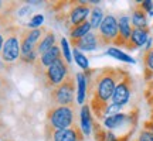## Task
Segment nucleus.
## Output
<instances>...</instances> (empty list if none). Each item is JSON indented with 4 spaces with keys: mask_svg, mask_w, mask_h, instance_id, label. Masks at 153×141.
<instances>
[{
    "mask_svg": "<svg viewBox=\"0 0 153 141\" xmlns=\"http://www.w3.org/2000/svg\"><path fill=\"white\" fill-rule=\"evenodd\" d=\"M118 81H119V68H109V66L92 70L91 76L87 78V96L89 109L98 120L104 121L105 112L112 100Z\"/></svg>",
    "mask_w": 153,
    "mask_h": 141,
    "instance_id": "f257e3e1",
    "label": "nucleus"
},
{
    "mask_svg": "<svg viewBox=\"0 0 153 141\" xmlns=\"http://www.w3.org/2000/svg\"><path fill=\"white\" fill-rule=\"evenodd\" d=\"M139 121V107L133 106L129 112H120L104 119V127L119 141H129Z\"/></svg>",
    "mask_w": 153,
    "mask_h": 141,
    "instance_id": "f03ea898",
    "label": "nucleus"
},
{
    "mask_svg": "<svg viewBox=\"0 0 153 141\" xmlns=\"http://www.w3.org/2000/svg\"><path fill=\"white\" fill-rule=\"evenodd\" d=\"M50 129L53 130H64L75 124V103L70 106H53L47 112Z\"/></svg>",
    "mask_w": 153,
    "mask_h": 141,
    "instance_id": "7ed1b4c3",
    "label": "nucleus"
},
{
    "mask_svg": "<svg viewBox=\"0 0 153 141\" xmlns=\"http://www.w3.org/2000/svg\"><path fill=\"white\" fill-rule=\"evenodd\" d=\"M75 90H76L75 75H72L70 72L62 83H60L58 86L51 89L50 96H51V100H53V103L55 106H70V104H74Z\"/></svg>",
    "mask_w": 153,
    "mask_h": 141,
    "instance_id": "20e7f679",
    "label": "nucleus"
},
{
    "mask_svg": "<svg viewBox=\"0 0 153 141\" xmlns=\"http://www.w3.org/2000/svg\"><path fill=\"white\" fill-rule=\"evenodd\" d=\"M6 31V38H4V44H3V48L0 52V58L4 61V62H14L22 57V47H20V33L22 30L17 27V26H11V27L4 28Z\"/></svg>",
    "mask_w": 153,
    "mask_h": 141,
    "instance_id": "39448f33",
    "label": "nucleus"
},
{
    "mask_svg": "<svg viewBox=\"0 0 153 141\" xmlns=\"http://www.w3.org/2000/svg\"><path fill=\"white\" fill-rule=\"evenodd\" d=\"M91 3L85 1V0H79V1H71L68 4V10L64 13V18L61 21L67 24L68 28H72L75 26H79L84 21H87L88 16L91 14Z\"/></svg>",
    "mask_w": 153,
    "mask_h": 141,
    "instance_id": "423d86ee",
    "label": "nucleus"
},
{
    "mask_svg": "<svg viewBox=\"0 0 153 141\" xmlns=\"http://www.w3.org/2000/svg\"><path fill=\"white\" fill-rule=\"evenodd\" d=\"M132 92H133V78L126 69L119 68V81L116 83L114 96L111 103L118 104V106H126L131 100Z\"/></svg>",
    "mask_w": 153,
    "mask_h": 141,
    "instance_id": "0eeeda50",
    "label": "nucleus"
},
{
    "mask_svg": "<svg viewBox=\"0 0 153 141\" xmlns=\"http://www.w3.org/2000/svg\"><path fill=\"white\" fill-rule=\"evenodd\" d=\"M118 33H119V26H118V18L115 16H108L104 17V20L101 23L99 28L97 30V38H98L99 47H108V45H114L116 38H118Z\"/></svg>",
    "mask_w": 153,
    "mask_h": 141,
    "instance_id": "6e6552de",
    "label": "nucleus"
},
{
    "mask_svg": "<svg viewBox=\"0 0 153 141\" xmlns=\"http://www.w3.org/2000/svg\"><path fill=\"white\" fill-rule=\"evenodd\" d=\"M68 73H70L68 64L65 62L64 58H60L58 61H55L50 68L45 69V72L41 75V78L44 81V85L53 89V87L58 86L60 83H62L64 79L68 76Z\"/></svg>",
    "mask_w": 153,
    "mask_h": 141,
    "instance_id": "1a4fd4ad",
    "label": "nucleus"
},
{
    "mask_svg": "<svg viewBox=\"0 0 153 141\" xmlns=\"http://www.w3.org/2000/svg\"><path fill=\"white\" fill-rule=\"evenodd\" d=\"M45 134H47V141H85L81 127L76 123L72 127H68L64 130H53L47 126Z\"/></svg>",
    "mask_w": 153,
    "mask_h": 141,
    "instance_id": "9d476101",
    "label": "nucleus"
},
{
    "mask_svg": "<svg viewBox=\"0 0 153 141\" xmlns=\"http://www.w3.org/2000/svg\"><path fill=\"white\" fill-rule=\"evenodd\" d=\"M48 31L47 27H41V28H36V30H23L20 33V47H22V57L23 55H27L30 52H33L36 49V45L38 44V41L43 38V35Z\"/></svg>",
    "mask_w": 153,
    "mask_h": 141,
    "instance_id": "9b49d317",
    "label": "nucleus"
},
{
    "mask_svg": "<svg viewBox=\"0 0 153 141\" xmlns=\"http://www.w3.org/2000/svg\"><path fill=\"white\" fill-rule=\"evenodd\" d=\"M60 58H62V52H61L60 47H57V45H55V47H53L50 51L44 52L43 55H40L33 66H34V69H36V72L41 76L44 72H45L47 68H50L55 61H58Z\"/></svg>",
    "mask_w": 153,
    "mask_h": 141,
    "instance_id": "f8f14e48",
    "label": "nucleus"
},
{
    "mask_svg": "<svg viewBox=\"0 0 153 141\" xmlns=\"http://www.w3.org/2000/svg\"><path fill=\"white\" fill-rule=\"evenodd\" d=\"M149 35H150V28H132L131 38L126 43L125 48L129 51L137 49L139 47H142L148 43V40L150 38Z\"/></svg>",
    "mask_w": 153,
    "mask_h": 141,
    "instance_id": "ddd939ff",
    "label": "nucleus"
},
{
    "mask_svg": "<svg viewBox=\"0 0 153 141\" xmlns=\"http://www.w3.org/2000/svg\"><path fill=\"white\" fill-rule=\"evenodd\" d=\"M118 26H119V33H118V38L115 41V47H125L126 43L129 41L132 34V23L128 16H120L118 18Z\"/></svg>",
    "mask_w": 153,
    "mask_h": 141,
    "instance_id": "4468645a",
    "label": "nucleus"
},
{
    "mask_svg": "<svg viewBox=\"0 0 153 141\" xmlns=\"http://www.w3.org/2000/svg\"><path fill=\"white\" fill-rule=\"evenodd\" d=\"M70 41H71L72 47L75 49H79V51H94L99 47L97 34L94 31H91L89 34H87L85 37L79 38V40H70Z\"/></svg>",
    "mask_w": 153,
    "mask_h": 141,
    "instance_id": "2eb2a0df",
    "label": "nucleus"
},
{
    "mask_svg": "<svg viewBox=\"0 0 153 141\" xmlns=\"http://www.w3.org/2000/svg\"><path fill=\"white\" fill-rule=\"evenodd\" d=\"M79 117H81V127L82 133L85 134V136H89L91 133H92V112H91V109H89V104H82L81 107V114H79Z\"/></svg>",
    "mask_w": 153,
    "mask_h": 141,
    "instance_id": "dca6fc26",
    "label": "nucleus"
},
{
    "mask_svg": "<svg viewBox=\"0 0 153 141\" xmlns=\"http://www.w3.org/2000/svg\"><path fill=\"white\" fill-rule=\"evenodd\" d=\"M53 47H55V34L53 33L51 30H48V31L43 35V38L38 41V44L36 45V49H34V51H36L37 55L40 57V55H43L44 52L50 51Z\"/></svg>",
    "mask_w": 153,
    "mask_h": 141,
    "instance_id": "f3484780",
    "label": "nucleus"
},
{
    "mask_svg": "<svg viewBox=\"0 0 153 141\" xmlns=\"http://www.w3.org/2000/svg\"><path fill=\"white\" fill-rule=\"evenodd\" d=\"M92 133L95 141H119L109 130H106L102 124H99V121L95 120L92 121Z\"/></svg>",
    "mask_w": 153,
    "mask_h": 141,
    "instance_id": "a211bd4d",
    "label": "nucleus"
},
{
    "mask_svg": "<svg viewBox=\"0 0 153 141\" xmlns=\"http://www.w3.org/2000/svg\"><path fill=\"white\" fill-rule=\"evenodd\" d=\"M76 79V103L84 104L87 99V75L84 72H78L75 76Z\"/></svg>",
    "mask_w": 153,
    "mask_h": 141,
    "instance_id": "6ab92c4d",
    "label": "nucleus"
},
{
    "mask_svg": "<svg viewBox=\"0 0 153 141\" xmlns=\"http://www.w3.org/2000/svg\"><path fill=\"white\" fill-rule=\"evenodd\" d=\"M132 27L133 28H149L148 14L139 7L137 3L133 6V13H132Z\"/></svg>",
    "mask_w": 153,
    "mask_h": 141,
    "instance_id": "aec40b11",
    "label": "nucleus"
},
{
    "mask_svg": "<svg viewBox=\"0 0 153 141\" xmlns=\"http://www.w3.org/2000/svg\"><path fill=\"white\" fill-rule=\"evenodd\" d=\"M91 31H92V27H91L89 21L87 20V21H84L79 26L70 28V40H79V38L85 37L87 34H89Z\"/></svg>",
    "mask_w": 153,
    "mask_h": 141,
    "instance_id": "412c9836",
    "label": "nucleus"
},
{
    "mask_svg": "<svg viewBox=\"0 0 153 141\" xmlns=\"http://www.w3.org/2000/svg\"><path fill=\"white\" fill-rule=\"evenodd\" d=\"M104 17H105L104 11L101 10L99 7H92L91 14H89V24H91L92 30H98L102 20H104Z\"/></svg>",
    "mask_w": 153,
    "mask_h": 141,
    "instance_id": "4be33fe9",
    "label": "nucleus"
},
{
    "mask_svg": "<svg viewBox=\"0 0 153 141\" xmlns=\"http://www.w3.org/2000/svg\"><path fill=\"white\" fill-rule=\"evenodd\" d=\"M106 54L109 55V57H112V58H116V59L123 61V62H128V64H135V59H133V58H131V57H129L128 54L122 52L120 49L115 48V47H111V48H108Z\"/></svg>",
    "mask_w": 153,
    "mask_h": 141,
    "instance_id": "5701e85b",
    "label": "nucleus"
},
{
    "mask_svg": "<svg viewBox=\"0 0 153 141\" xmlns=\"http://www.w3.org/2000/svg\"><path fill=\"white\" fill-rule=\"evenodd\" d=\"M72 57H74V59H75L76 65L79 66L81 69H84V70H88V69H89V62H88V58L84 54H82L79 49H75V48H74V51H72Z\"/></svg>",
    "mask_w": 153,
    "mask_h": 141,
    "instance_id": "b1692460",
    "label": "nucleus"
},
{
    "mask_svg": "<svg viewBox=\"0 0 153 141\" xmlns=\"http://www.w3.org/2000/svg\"><path fill=\"white\" fill-rule=\"evenodd\" d=\"M143 65H145V70L153 73V47L150 49L145 51V54H143Z\"/></svg>",
    "mask_w": 153,
    "mask_h": 141,
    "instance_id": "393cba45",
    "label": "nucleus"
},
{
    "mask_svg": "<svg viewBox=\"0 0 153 141\" xmlns=\"http://www.w3.org/2000/svg\"><path fill=\"white\" fill-rule=\"evenodd\" d=\"M44 23V16L43 14H36L31 17V20L27 23V27L30 30H36V28H41Z\"/></svg>",
    "mask_w": 153,
    "mask_h": 141,
    "instance_id": "a878e982",
    "label": "nucleus"
},
{
    "mask_svg": "<svg viewBox=\"0 0 153 141\" xmlns=\"http://www.w3.org/2000/svg\"><path fill=\"white\" fill-rule=\"evenodd\" d=\"M61 52H62V58L65 59L67 64L71 62V51H70V47H68V41L65 38H61Z\"/></svg>",
    "mask_w": 153,
    "mask_h": 141,
    "instance_id": "bb28decb",
    "label": "nucleus"
},
{
    "mask_svg": "<svg viewBox=\"0 0 153 141\" xmlns=\"http://www.w3.org/2000/svg\"><path fill=\"white\" fill-rule=\"evenodd\" d=\"M137 4H139V7H140L146 14H149V16L153 14V1H150V0H143V1H139Z\"/></svg>",
    "mask_w": 153,
    "mask_h": 141,
    "instance_id": "cd10ccee",
    "label": "nucleus"
},
{
    "mask_svg": "<svg viewBox=\"0 0 153 141\" xmlns=\"http://www.w3.org/2000/svg\"><path fill=\"white\" fill-rule=\"evenodd\" d=\"M145 81H146V89L145 92H153V73L145 70Z\"/></svg>",
    "mask_w": 153,
    "mask_h": 141,
    "instance_id": "c85d7f7f",
    "label": "nucleus"
},
{
    "mask_svg": "<svg viewBox=\"0 0 153 141\" xmlns=\"http://www.w3.org/2000/svg\"><path fill=\"white\" fill-rule=\"evenodd\" d=\"M135 141H153V134L150 131L142 129V131L139 133V136H137V138Z\"/></svg>",
    "mask_w": 153,
    "mask_h": 141,
    "instance_id": "c756f323",
    "label": "nucleus"
},
{
    "mask_svg": "<svg viewBox=\"0 0 153 141\" xmlns=\"http://www.w3.org/2000/svg\"><path fill=\"white\" fill-rule=\"evenodd\" d=\"M145 99H146L150 110H153V92H145Z\"/></svg>",
    "mask_w": 153,
    "mask_h": 141,
    "instance_id": "7c9ffc66",
    "label": "nucleus"
},
{
    "mask_svg": "<svg viewBox=\"0 0 153 141\" xmlns=\"http://www.w3.org/2000/svg\"><path fill=\"white\" fill-rule=\"evenodd\" d=\"M143 129H145V130H148V131H150V133L153 134V123L152 121L146 120V121L143 123Z\"/></svg>",
    "mask_w": 153,
    "mask_h": 141,
    "instance_id": "2f4dec72",
    "label": "nucleus"
},
{
    "mask_svg": "<svg viewBox=\"0 0 153 141\" xmlns=\"http://www.w3.org/2000/svg\"><path fill=\"white\" fill-rule=\"evenodd\" d=\"M3 44H4V34L0 33V52H1V48H3Z\"/></svg>",
    "mask_w": 153,
    "mask_h": 141,
    "instance_id": "473e14b6",
    "label": "nucleus"
},
{
    "mask_svg": "<svg viewBox=\"0 0 153 141\" xmlns=\"http://www.w3.org/2000/svg\"><path fill=\"white\" fill-rule=\"evenodd\" d=\"M149 121L153 123V110H150V119H149Z\"/></svg>",
    "mask_w": 153,
    "mask_h": 141,
    "instance_id": "72a5a7b5",
    "label": "nucleus"
},
{
    "mask_svg": "<svg viewBox=\"0 0 153 141\" xmlns=\"http://www.w3.org/2000/svg\"><path fill=\"white\" fill-rule=\"evenodd\" d=\"M1 109H3V103H1V99H0V112H1Z\"/></svg>",
    "mask_w": 153,
    "mask_h": 141,
    "instance_id": "f704fd0d",
    "label": "nucleus"
},
{
    "mask_svg": "<svg viewBox=\"0 0 153 141\" xmlns=\"http://www.w3.org/2000/svg\"><path fill=\"white\" fill-rule=\"evenodd\" d=\"M3 4H4V1H0V10H1V7H3Z\"/></svg>",
    "mask_w": 153,
    "mask_h": 141,
    "instance_id": "c9c22d12",
    "label": "nucleus"
},
{
    "mask_svg": "<svg viewBox=\"0 0 153 141\" xmlns=\"http://www.w3.org/2000/svg\"><path fill=\"white\" fill-rule=\"evenodd\" d=\"M4 98V95H3V93H0V99H3Z\"/></svg>",
    "mask_w": 153,
    "mask_h": 141,
    "instance_id": "e433bc0d",
    "label": "nucleus"
},
{
    "mask_svg": "<svg viewBox=\"0 0 153 141\" xmlns=\"http://www.w3.org/2000/svg\"><path fill=\"white\" fill-rule=\"evenodd\" d=\"M1 141H13V140H9V138H6V140H1Z\"/></svg>",
    "mask_w": 153,
    "mask_h": 141,
    "instance_id": "4c0bfd02",
    "label": "nucleus"
},
{
    "mask_svg": "<svg viewBox=\"0 0 153 141\" xmlns=\"http://www.w3.org/2000/svg\"><path fill=\"white\" fill-rule=\"evenodd\" d=\"M0 141H1V134H0Z\"/></svg>",
    "mask_w": 153,
    "mask_h": 141,
    "instance_id": "58836bf2",
    "label": "nucleus"
},
{
    "mask_svg": "<svg viewBox=\"0 0 153 141\" xmlns=\"http://www.w3.org/2000/svg\"><path fill=\"white\" fill-rule=\"evenodd\" d=\"M133 141H135V140H133Z\"/></svg>",
    "mask_w": 153,
    "mask_h": 141,
    "instance_id": "ea45409f",
    "label": "nucleus"
}]
</instances>
